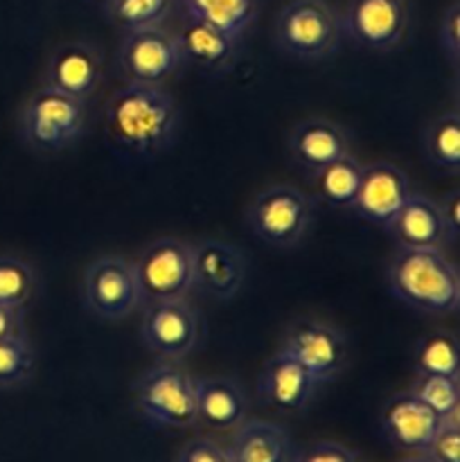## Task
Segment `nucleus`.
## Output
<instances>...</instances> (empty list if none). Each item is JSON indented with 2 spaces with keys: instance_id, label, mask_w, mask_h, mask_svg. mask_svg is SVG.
<instances>
[{
  "instance_id": "1",
  "label": "nucleus",
  "mask_w": 460,
  "mask_h": 462,
  "mask_svg": "<svg viewBox=\"0 0 460 462\" xmlns=\"http://www.w3.org/2000/svg\"><path fill=\"white\" fill-rule=\"evenodd\" d=\"M104 122L108 140L120 152L156 156L179 138L180 108L162 86L126 84L108 97Z\"/></svg>"
},
{
  "instance_id": "2",
  "label": "nucleus",
  "mask_w": 460,
  "mask_h": 462,
  "mask_svg": "<svg viewBox=\"0 0 460 462\" xmlns=\"http://www.w3.org/2000/svg\"><path fill=\"white\" fill-rule=\"evenodd\" d=\"M386 287L419 314L449 316L460 307V273L445 251L397 248L386 266Z\"/></svg>"
},
{
  "instance_id": "3",
  "label": "nucleus",
  "mask_w": 460,
  "mask_h": 462,
  "mask_svg": "<svg viewBox=\"0 0 460 462\" xmlns=\"http://www.w3.org/2000/svg\"><path fill=\"white\" fill-rule=\"evenodd\" d=\"M271 36L284 57L325 61L341 48V16L327 0H289L275 16Z\"/></svg>"
},
{
  "instance_id": "4",
  "label": "nucleus",
  "mask_w": 460,
  "mask_h": 462,
  "mask_svg": "<svg viewBox=\"0 0 460 462\" xmlns=\"http://www.w3.org/2000/svg\"><path fill=\"white\" fill-rule=\"evenodd\" d=\"M86 122V102L41 86L21 106L18 135L32 152L59 153L81 138Z\"/></svg>"
},
{
  "instance_id": "5",
  "label": "nucleus",
  "mask_w": 460,
  "mask_h": 462,
  "mask_svg": "<svg viewBox=\"0 0 460 462\" xmlns=\"http://www.w3.org/2000/svg\"><path fill=\"white\" fill-rule=\"evenodd\" d=\"M133 406L149 424L165 429H189L197 424L194 377L174 361L144 370L131 388Z\"/></svg>"
},
{
  "instance_id": "6",
  "label": "nucleus",
  "mask_w": 460,
  "mask_h": 462,
  "mask_svg": "<svg viewBox=\"0 0 460 462\" xmlns=\"http://www.w3.org/2000/svg\"><path fill=\"white\" fill-rule=\"evenodd\" d=\"M314 217V201L302 189L278 183L253 199L246 210V224L266 246L291 248L307 237Z\"/></svg>"
},
{
  "instance_id": "7",
  "label": "nucleus",
  "mask_w": 460,
  "mask_h": 462,
  "mask_svg": "<svg viewBox=\"0 0 460 462\" xmlns=\"http://www.w3.org/2000/svg\"><path fill=\"white\" fill-rule=\"evenodd\" d=\"M143 305L180 300L194 291L192 244L176 237L153 239L133 262Z\"/></svg>"
},
{
  "instance_id": "8",
  "label": "nucleus",
  "mask_w": 460,
  "mask_h": 462,
  "mask_svg": "<svg viewBox=\"0 0 460 462\" xmlns=\"http://www.w3.org/2000/svg\"><path fill=\"white\" fill-rule=\"evenodd\" d=\"M81 298L102 320H122L143 305L133 264L120 255H104L86 266Z\"/></svg>"
},
{
  "instance_id": "9",
  "label": "nucleus",
  "mask_w": 460,
  "mask_h": 462,
  "mask_svg": "<svg viewBox=\"0 0 460 462\" xmlns=\"http://www.w3.org/2000/svg\"><path fill=\"white\" fill-rule=\"evenodd\" d=\"M183 66L174 32L165 27H144L124 32L117 48V68L126 84L162 86Z\"/></svg>"
},
{
  "instance_id": "10",
  "label": "nucleus",
  "mask_w": 460,
  "mask_h": 462,
  "mask_svg": "<svg viewBox=\"0 0 460 462\" xmlns=\"http://www.w3.org/2000/svg\"><path fill=\"white\" fill-rule=\"evenodd\" d=\"M341 30L359 48L391 52L409 34L410 7L406 0H347Z\"/></svg>"
},
{
  "instance_id": "11",
  "label": "nucleus",
  "mask_w": 460,
  "mask_h": 462,
  "mask_svg": "<svg viewBox=\"0 0 460 462\" xmlns=\"http://www.w3.org/2000/svg\"><path fill=\"white\" fill-rule=\"evenodd\" d=\"M140 337L152 355L165 361H179L197 347L201 316L188 298L147 302L140 320Z\"/></svg>"
},
{
  "instance_id": "12",
  "label": "nucleus",
  "mask_w": 460,
  "mask_h": 462,
  "mask_svg": "<svg viewBox=\"0 0 460 462\" xmlns=\"http://www.w3.org/2000/svg\"><path fill=\"white\" fill-rule=\"evenodd\" d=\"M280 350L300 361L320 386L334 382L347 364L343 332L318 319H300L289 325Z\"/></svg>"
},
{
  "instance_id": "13",
  "label": "nucleus",
  "mask_w": 460,
  "mask_h": 462,
  "mask_svg": "<svg viewBox=\"0 0 460 462\" xmlns=\"http://www.w3.org/2000/svg\"><path fill=\"white\" fill-rule=\"evenodd\" d=\"M104 81L102 50L90 41H66L50 52L41 86L88 102Z\"/></svg>"
},
{
  "instance_id": "14",
  "label": "nucleus",
  "mask_w": 460,
  "mask_h": 462,
  "mask_svg": "<svg viewBox=\"0 0 460 462\" xmlns=\"http://www.w3.org/2000/svg\"><path fill=\"white\" fill-rule=\"evenodd\" d=\"M413 194L409 176L392 162L363 165L350 210L368 224L386 228Z\"/></svg>"
},
{
  "instance_id": "15",
  "label": "nucleus",
  "mask_w": 460,
  "mask_h": 462,
  "mask_svg": "<svg viewBox=\"0 0 460 462\" xmlns=\"http://www.w3.org/2000/svg\"><path fill=\"white\" fill-rule=\"evenodd\" d=\"M318 388L320 383L311 377L309 370L282 350L266 361L257 379V395L262 404L287 415L305 411Z\"/></svg>"
},
{
  "instance_id": "16",
  "label": "nucleus",
  "mask_w": 460,
  "mask_h": 462,
  "mask_svg": "<svg viewBox=\"0 0 460 462\" xmlns=\"http://www.w3.org/2000/svg\"><path fill=\"white\" fill-rule=\"evenodd\" d=\"M194 289L212 300H230L246 280V260L221 239H201L192 246Z\"/></svg>"
},
{
  "instance_id": "17",
  "label": "nucleus",
  "mask_w": 460,
  "mask_h": 462,
  "mask_svg": "<svg viewBox=\"0 0 460 462\" xmlns=\"http://www.w3.org/2000/svg\"><path fill=\"white\" fill-rule=\"evenodd\" d=\"M382 433L395 449L406 454H424L440 429L442 420L410 391L397 393L382 409Z\"/></svg>"
},
{
  "instance_id": "18",
  "label": "nucleus",
  "mask_w": 460,
  "mask_h": 462,
  "mask_svg": "<svg viewBox=\"0 0 460 462\" xmlns=\"http://www.w3.org/2000/svg\"><path fill=\"white\" fill-rule=\"evenodd\" d=\"M287 149L293 165L300 167L305 174H311L352 153V143L338 122L327 117H305L289 131Z\"/></svg>"
},
{
  "instance_id": "19",
  "label": "nucleus",
  "mask_w": 460,
  "mask_h": 462,
  "mask_svg": "<svg viewBox=\"0 0 460 462\" xmlns=\"http://www.w3.org/2000/svg\"><path fill=\"white\" fill-rule=\"evenodd\" d=\"M176 45L183 63H189L206 75H224L237 63L242 41L233 39L225 32L185 16L179 30L174 32Z\"/></svg>"
},
{
  "instance_id": "20",
  "label": "nucleus",
  "mask_w": 460,
  "mask_h": 462,
  "mask_svg": "<svg viewBox=\"0 0 460 462\" xmlns=\"http://www.w3.org/2000/svg\"><path fill=\"white\" fill-rule=\"evenodd\" d=\"M383 230L391 235L397 248L445 251V246L451 244L436 199L427 197V194H410L409 201L400 208V212Z\"/></svg>"
},
{
  "instance_id": "21",
  "label": "nucleus",
  "mask_w": 460,
  "mask_h": 462,
  "mask_svg": "<svg viewBox=\"0 0 460 462\" xmlns=\"http://www.w3.org/2000/svg\"><path fill=\"white\" fill-rule=\"evenodd\" d=\"M194 397H197V422L206 424L215 431H233L246 420V393L235 379H194Z\"/></svg>"
},
{
  "instance_id": "22",
  "label": "nucleus",
  "mask_w": 460,
  "mask_h": 462,
  "mask_svg": "<svg viewBox=\"0 0 460 462\" xmlns=\"http://www.w3.org/2000/svg\"><path fill=\"white\" fill-rule=\"evenodd\" d=\"M233 462H291L293 442L287 429L264 420H244L225 447Z\"/></svg>"
},
{
  "instance_id": "23",
  "label": "nucleus",
  "mask_w": 460,
  "mask_h": 462,
  "mask_svg": "<svg viewBox=\"0 0 460 462\" xmlns=\"http://www.w3.org/2000/svg\"><path fill=\"white\" fill-rule=\"evenodd\" d=\"M185 16L207 23L233 39L244 41L260 18L262 0H180Z\"/></svg>"
},
{
  "instance_id": "24",
  "label": "nucleus",
  "mask_w": 460,
  "mask_h": 462,
  "mask_svg": "<svg viewBox=\"0 0 460 462\" xmlns=\"http://www.w3.org/2000/svg\"><path fill=\"white\" fill-rule=\"evenodd\" d=\"M422 156L428 165L436 170L446 171L451 176H458L460 171V113L445 111L440 116L431 117L424 125L422 135Z\"/></svg>"
},
{
  "instance_id": "25",
  "label": "nucleus",
  "mask_w": 460,
  "mask_h": 462,
  "mask_svg": "<svg viewBox=\"0 0 460 462\" xmlns=\"http://www.w3.org/2000/svg\"><path fill=\"white\" fill-rule=\"evenodd\" d=\"M363 165L352 153L320 167V170L307 174L311 189L323 203L332 208H347L350 210L354 201L356 188H359Z\"/></svg>"
},
{
  "instance_id": "26",
  "label": "nucleus",
  "mask_w": 460,
  "mask_h": 462,
  "mask_svg": "<svg viewBox=\"0 0 460 462\" xmlns=\"http://www.w3.org/2000/svg\"><path fill=\"white\" fill-rule=\"evenodd\" d=\"M176 0H111L102 12L117 30L133 32L144 27H162L174 14Z\"/></svg>"
},
{
  "instance_id": "27",
  "label": "nucleus",
  "mask_w": 460,
  "mask_h": 462,
  "mask_svg": "<svg viewBox=\"0 0 460 462\" xmlns=\"http://www.w3.org/2000/svg\"><path fill=\"white\" fill-rule=\"evenodd\" d=\"M415 373L460 377V346L455 334L433 332L419 338L413 352Z\"/></svg>"
},
{
  "instance_id": "28",
  "label": "nucleus",
  "mask_w": 460,
  "mask_h": 462,
  "mask_svg": "<svg viewBox=\"0 0 460 462\" xmlns=\"http://www.w3.org/2000/svg\"><path fill=\"white\" fill-rule=\"evenodd\" d=\"M410 393L445 424H460V377L418 374Z\"/></svg>"
},
{
  "instance_id": "29",
  "label": "nucleus",
  "mask_w": 460,
  "mask_h": 462,
  "mask_svg": "<svg viewBox=\"0 0 460 462\" xmlns=\"http://www.w3.org/2000/svg\"><path fill=\"white\" fill-rule=\"evenodd\" d=\"M39 291V275L30 262L14 255H0V305L30 310Z\"/></svg>"
},
{
  "instance_id": "30",
  "label": "nucleus",
  "mask_w": 460,
  "mask_h": 462,
  "mask_svg": "<svg viewBox=\"0 0 460 462\" xmlns=\"http://www.w3.org/2000/svg\"><path fill=\"white\" fill-rule=\"evenodd\" d=\"M36 352L30 337L0 338V391H12L34 377Z\"/></svg>"
},
{
  "instance_id": "31",
  "label": "nucleus",
  "mask_w": 460,
  "mask_h": 462,
  "mask_svg": "<svg viewBox=\"0 0 460 462\" xmlns=\"http://www.w3.org/2000/svg\"><path fill=\"white\" fill-rule=\"evenodd\" d=\"M437 43L442 54L454 70L460 66V3L451 0L449 7L442 12L440 27H437Z\"/></svg>"
},
{
  "instance_id": "32",
  "label": "nucleus",
  "mask_w": 460,
  "mask_h": 462,
  "mask_svg": "<svg viewBox=\"0 0 460 462\" xmlns=\"http://www.w3.org/2000/svg\"><path fill=\"white\" fill-rule=\"evenodd\" d=\"M422 456L428 462H460V424L442 422Z\"/></svg>"
},
{
  "instance_id": "33",
  "label": "nucleus",
  "mask_w": 460,
  "mask_h": 462,
  "mask_svg": "<svg viewBox=\"0 0 460 462\" xmlns=\"http://www.w3.org/2000/svg\"><path fill=\"white\" fill-rule=\"evenodd\" d=\"M291 462H361V456L341 442L320 440L293 451Z\"/></svg>"
},
{
  "instance_id": "34",
  "label": "nucleus",
  "mask_w": 460,
  "mask_h": 462,
  "mask_svg": "<svg viewBox=\"0 0 460 462\" xmlns=\"http://www.w3.org/2000/svg\"><path fill=\"white\" fill-rule=\"evenodd\" d=\"M174 462H233L230 460L225 447L219 442L210 440V438H194V440L185 442L180 451L176 454Z\"/></svg>"
},
{
  "instance_id": "35",
  "label": "nucleus",
  "mask_w": 460,
  "mask_h": 462,
  "mask_svg": "<svg viewBox=\"0 0 460 462\" xmlns=\"http://www.w3.org/2000/svg\"><path fill=\"white\" fill-rule=\"evenodd\" d=\"M437 210H440L445 228L449 233L451 242H458L460 237V189L454 188L437 199Z\"/></svg>"
},
{
  "instance_id": "36",
  "label": "nucleus",
  "mask_w": 460,
  "mask_h": 462,
  "mask_svg": "<svg viewBox=\"0 0 460 462\" xmlns=\"http://www.w3.org/2000/svg\"><path fill=\"white\" fill-rule=\"evenodd\" d=\"M23 310H14V307L0 305V338H12V337H25L27 323Z\"/></svg>"
},
{
  "instance_id": "37",
  "label": "nucleus",
  "mask_w": 460,
  "mask_h": 462,
  "mask_svg": "<svg viewBox=\"0 0 460 462\" xmlns=\"http://www.w3.org/2000/svg\"><path fill=\"white\" fill-rule=\"evenodd\" d=\"M401 462H428V460L424 458L422 454H415V456H410V458H406V460H401Z\"/></svg>"
},
{
  "instance_id": "38",
  "label": "nucleus",
  "mask_w": 460,
  "mask_h": 462,
  "mask_svg": "<svg viewBox=\"0 0 460 462\" xmlns=\"http://www.w3.org/2000/svg\"><path fill=\"white\" fill-rule=\"evenodd\" d=\"M93 3H97L99 7H104V5H108V3H111V0H93Z\"/></svg>"
}]
</instances>
